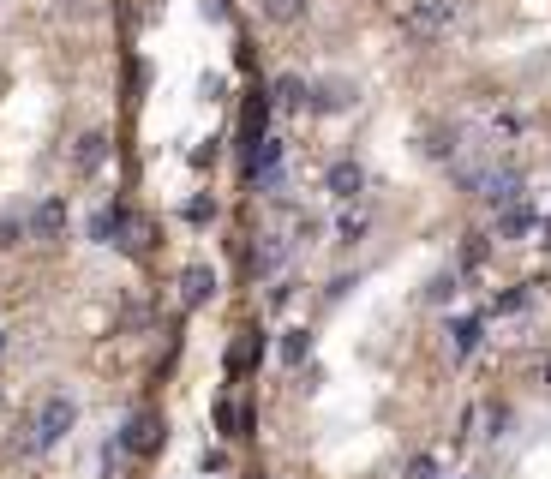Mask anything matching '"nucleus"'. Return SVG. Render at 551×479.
Returning a JSON list of instances; mask_svg holds the SVG:
<instances>
[{"label":"nucleus","mask_w":551,"mask_h":479,"mask_svg":"<svg viewBox=\"0 0 551 479\" xmlns=\"http://www.w3.org/2000/svg\"><path fill=\"white\" fill-rule=\"evenodd\" d=\"M78 426V402L66 396V390H54L48 402H42V414H36V426H30V450H54L66 432Z\"/></svg>","instance_id":"1"},{"label":"nucleus","mask_w":551,"mask_h":479,"mask_svg":"<svg viewBox=\"0 0 551 479\" xmlns=\"http://www.w3.org/2000/svg\"><path fill=\"white\" fill-rule=\"evenodd\" d=\"M474 192H480L492 210H510V204H522V198H528V186H522V174H516V168H486Z\"/></svg>","instance_id":"2"},{"label":"nucleus","mask_w":551,"mask_h":479,"mask_svg":"<svg viewBox=\"0 0 551 479\" xmlns=\"http://www.w3.org/2000/svg\"><path fill=\"white\" fill-rule=\"evenodd\" d=\"M324 192H330V198H342V204H348V198H360V192H366V168H360L354 156H336V162L324 168Z\"/></svg>","instance_id":"3"},{"label":"nucleus","mask_w":551,"mask_h":479,"mask_svg":"<svg viewBox=\"0 0 551 479\" xmlns=\"http://www.w3.org/2000/svg\"><path fill=\"white\" fill-rule=\"evenodd\" d=\"M306 102H312L318 114H348L360 96H354V84H348V78H324V84H306Z\"/></svg>","instance_id":"4"},{"label":"nucleus","mask_w":551,"mask_h":479,"mask_svg":"<svg viewBox=\"0 0 551 479\" xmlns=\"http://www.w3.org/2000/svg\"><path fill=\"white\" fill-rule=\"evenodd\" d=\"M156 438H162V420H156L150 408H144V414H132V420L120 426V450H126V456H150V450H156Z\"/></svg>","instance_id":"5"},{"label":"nucleus","mask_w":551,"mask_h":479,"mask_svg":"<svg viewBox=\"0 0 551 479\" xmlns=\"http://www.w3.org/2000/svg\"><path fill=\"white\" fill-rule=\"evenodd\" d=\"M456 24V0H414L408 12V30H426V36H444Z\"/></svg>","instance_id":"6"},{"label":"nucleus","mask_w":551,"mask_h":479,"mask_svg":"<svg viewBox=\"0 0 551 479\" xmlns=\"http://www.w3.org/2000/svg\"><path fill=\"white\" fill-rule=\"evenodd\" d=\"M264 144V96H246V114H240V156H252Z\"/></svg>","instance_id":"7"},{"label":"nucleus","mask_w":551,"mask_h":479,"mask_svg":"<svg viewBox=\"0 0 551 479\" xmlns=\"http://www.w3.org/2000/svg\"><path fill=\"white\" fill-rule=\"evenodd\" d=\"M210 294H216V270H210V264H192V270L180 276V300H186V306H204Z\"/></svg>","instance_id":"8"},{"label":"nucleus","mask_w":551,"mask_h":479,"mask_svg":"<svg viewBox=\"0 0 551 479\" xmlns=\"http://www.w3.org/2000/svg\"><path fill=\"white\" fill-rule=\"evenodd\" d=\"M72 162H78L84 174H96V168L108 162V132H84V138H78V150H72Z\"/></svg>","instance_id":"9"},{"label":"nucleus","mask_w":551,"mask_h":479,"mask_svg":"<svg viewBox=\"0 0 551 479\" xmlns=\"http://www.w3.org/2000/svg\"><path fill=\"white\" fill-rule=\"evenodd\" d=\"M498 234H504V240H522V234H534V204L522 198V204L498 210Z\"/></svg>","instance_id":"10"},{"label":"nucleus","mask_w":551,"mask_h":479,"mask_svg":"<svg viewBox=\"0 0 551 479\" xmlns=\"http://www.w3.org/2000/svg\"><path fill=\"white\" fill-rule=\"evenodd\" d=\"M30 228H36L42 240H54V234L66 228V204H60V198H42V204H36V216H30Z\"/></svg>","instance_id":"11"},{"label":"nucleus","mask_w":551,"mask_h":479,"mask_svg":"<svg viewBox=\"0 0 551 479\" xmlns=\"http://www.w3.org/2000/svg\"><path fill=\"white\" fill-rule=\"evenodd\" d=\"M480 342H486V318H480V312H474V318H456V360H468Z\"/></svg>","instance_id":"12"},{"label":"nucleus","mask_w":551,"mask_h":479,"mask_svg":"<svg viewBox=\"0 0 551 479\" xmlns=\"http://www.w3.org/2000/svg\"><path fill=\"white\" fill-rule=\"evenodd\" d=\"M276 108H306V78L300 72H282L276 78Z\"/></svg>","instance_id":"13"},{"label":"nucleus","mask_w":551,"mask_h":479,"mask_svg":"<svg viewBox=\"0 0 551 479\" xmlns=\"http://www.w3.org/2000/svg\"><path fill=\"white\" fill-rule=\"evenodd\" d=\"M420 150H426L432 162H456V132H450V126H438V132H426V138H420Z\"/></svg>","instance_id":"14"},{"label":"nucleus","mask_w":551,"mask_h":479,"mask_svg":"<svg viewBox=\"0 0 551 479\" xmlns=\"http://www.w3.org/2000/svg\"><path fill=\"white\" fill-rule=\"evenodd\" d=\"M84 234H90V240H114V234H120V210H108V204L90 210V216H84Z\"/></svg>","instance_id":"15"},{"label":"nucleus","mask_w":551,"mask_h":479,"mask_svg":"<svg viewBox=\"0 0 551 479\" xmlns=\"http://www.w3.org/2000/svg\"><path fill=\"white\" fill-rule=\"evenodd\" d=\"M486 258H492V240H486V234H468V240H462V252H456V264H462V270H480Z\"/></svg>","instance_id":"16"},{"label":"nucleus","mask_w":551,"mask_h":479,"mask_svg":"<svg viewBox=\"0 0 551 479\" xmlns=\"http://www.w3.org/2000/svg\"><path fill=\"white\" fill-rule=\"evenodd\" d=\"M306 354H312V336H306V330H288V336H282V366H300Z\"/></svg>","instance_id":"17"},{"label":"nucleus","mask_w":551,"mask_h":479,"mask_svg":"<svg viewBox=\"0 0 551 479\" xmlns=\"http://www.w3.org/2000/svg\"><path fill=\"white\" fill-rule=\"evenodd\" d=\"M264 18H276V24H294V18H306V0H264Z\"/></svg>","instance_id":"18"},{"label":"nucleus","mask_w":551,"mask_h":479,"mask_svg":"<svg viewBox=\"0 0 551 479\" xmlns=\"http://www.w3.org/2000/svg\"><path fill=\"white\" fill-rule=\"evenodd\" d=\"M360 234H366V210H348V216L336 222V240H342V246H354Z\"/></svg>","instance_id":"19"},{"label":"nucleus","mask_w":551,"mask_h":479,"mask_svg":"<svg viewBox=\"0 0 551 479\" xmlns=\"http://www.w3.org/2000/svg\"><path fill=\"white\" fill-rule=\"evenodd\" d=\"M288 258V240H264V252H258V270L264 276H276V264Z\"/></svg>","instance_id":"20"},{"label":"nucleus","mask_w":551,"mask_h":479,"mask_svg":"<svg viewBox=\"0 0 551 479\" xmlns=\"http://www.w3.org/2000/svg\"><path fill=\"white\" fill-rule=\"evenodd\" d=\"M402 479H438V456H408V468H402Z\"/></svg>","instance_id":"21"},{"label":"nucleus","mask_w":551,"mask_h":479,"mask_svg":"<svg viewBox=\"0 0 551 479\" xmlns=\"http://www.w3.org/2000/svg\"><path fill=\"white\" fill-rule=\"evenodd\" d=\"M426 300H432V306H450V300H456V270H450V276H438V282L426 288Z\"/></svg>","instance_id":"22"},{"label":"nucleus","mask_w":551,"mask_h":479,"mask_svg":"<svg viewBox=\"0 0 551 479\" xmlns=\"http://www.w3.org/2000/svg\"><path fill=\"white\" fill-rule=\"evenodd\" d=\"M180 216H186V222H198V228H204V222H210V216H216V204H210V198H192V204H180Z\"/></svg>","instance_id":"23"},{"label":"nucleus","mask_w":551,"mask_h":479,"mask_svg":"<svg viewBox=\"0 0 551 479\" xmlns=\"http://www.w3.org/2000/svg\"><path fill=\"white\" fill-rule=\"evenodd\" d=\"M522 306H528V288H504L492 312H504V318H510V312H522Z\"/></svg>","instance_id":"24"},{"label":"nucleus","mask_w":551,"mask_h":479,"mask_svg":"<svg viewBox=\"0 0 551 479\" xmlns=\"http://www.w3.org/2000/svg\"><path fill=\"white\" fill-rule=\"evenodd\" d=\"M18 234H24V222L18 216H0V246H18Z\"/></svg>","instance_id":"25"},{"label":"nucleus","mask_w":551,"mask_h":479,"mask_svg":"<svg viewBox=\"0 0 551 479\" xmlns=\"http://www.w3.org/2000/svg\"><path fill=\"white\" fill-rule=\"evenodd\" d=\"M0 354H6V330H0Z\"/></svg>","instance_id":"26"},{"label":"nucleus","mask_w":551,"mask_h":479,"mask_svg":"<svg viewBox=\"0 0 551 479\" xmlns=\"http://www.w3.org/2000/svg\"><path fill=\"white\" fill-rule=\"evenodd\" d=\"M546 378H551V366H546Z\"/></svg>","instance_id":"27"}]
</instances>
